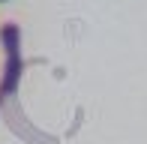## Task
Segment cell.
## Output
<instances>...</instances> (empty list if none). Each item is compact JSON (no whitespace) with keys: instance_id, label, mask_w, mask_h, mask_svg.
Masks as SVG:
<instances>
[{"instance_id":"6da1fadb","label":"cell","mask_w":147,"mask_h":144,"mask_svg":"<svg viewBox=\"0 0 147 144\" xmlns=\"http://www.w3.org/2000/svg\"><path fill=\"white\" fill-rule=\"evenodd\" d=\"M0 42L6 48V66H3V78H0V102L3 96H12L18 90V81H21L24 72V60H21V30L18 24H3L0 27Z\"/></svg>"}]
</instances>
